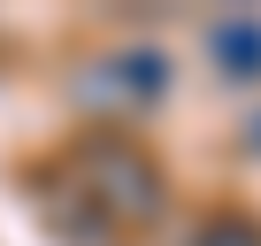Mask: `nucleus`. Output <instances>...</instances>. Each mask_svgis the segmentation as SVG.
I'll return each mask as SVG.
<instances>
[{"label":"nucleus","instance_id":"nucleus-1","mask_svg":"<svg viewBox=\"0 0 261 246\" xmlns=\"http://www.w3.org/2000/svg\"><path fill=\"white\" fill-rule=\"evenodd\" d=\"M215 62H223V77H261V23L253 16L215 23Z\"/></svg>","mask_w":261,"mask_h":246},{"label":"nucleus","instance_id":"nucleus-2","mask_svg":"<svg viewBox=\"0 0 261 246\" xmlns=\"http://www.w3.org/2000/svg\"><path fill=\"white\" fill-rule=\"evenodd\" d=\"M200 246H261V238H253V231H238V223H207V231H200Z\"/></svg>","mask_w":261,"mask_h":246}]
</instances>
